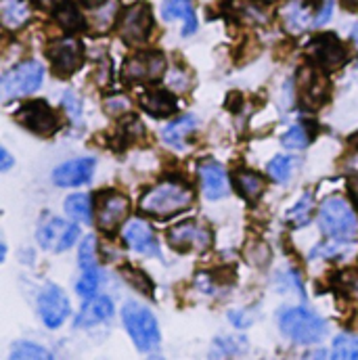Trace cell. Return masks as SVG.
I'll list each match as a JSON object with an SVG mask.
<instances>
[{
	"label": "cell",
	"mask_w": 358,
	"mask_h": 360,
	"mask_svg": "<svg viewBox=\"0 0 358 360\" xmlns=\"http://www.w3.org/2000/svg\"><path fill=\"white\" fill-rule=\"evenodd\" d=\"M15 120L19 124H23L27 130L36 132V134H42V136H49L53 134L57 128H59V117L57 113L51 109V105H46L44 101H32V103H25Z\"/></svg>",
	"instance_id": "11"
},
{
	"label": "cell",
	"mask_w": 358,
	"mask_h": 360,
	"mask_svg": "<svg viewBox=\"0 0 358 360\" xmlns=\"http://www.w3.org/2000/svg\"><path fill=\"white\" fill-rule=\"evenodd\" d=\"M162 15L166 21H174V19L182 21V36H191L197 30V17L191 0H164Z\"/></svg>",
	"instance_id": "22"
},
{
	"label": "cell",
	"mask_w": 358,
	"mask_h": 360,
	"mask_svg": "<svg viewBox=\"0 0 358 360\" xmlns=\"http://www.w3.org/2000/svg\"><path fill=\"white\" fill-rule=\"evenodd\" d=\"M235 184H237V191L248 201H258L260 195L267 188V180L262 179V176H258L256 172H250V170H239L237 176H235Z\"/></svg>",
	"instance_id": "25"
},
{
	"label": "cell",
	"mask_w": 358,
	"mask_h": 360,
	"mask_svg": "<svg viewBox=\"0 0 358 360\" xmlns=\"http://www.w3.org/2000/svg\"><path fill=\"white\" fill-rule=\"evenodd\" d=\"M283 145L287 147V149H304L308 143H310V134L306 132V128L304 126H293V128H289L285 134H283Z\"/></svg>",
	"instance_id": "32"
},
{
	"label": "cell",
	"mask_w": 358,
	"mask_h": 360,
	"mask_svg": "<svg viewBox=\"0 0 358 360\" xmlns=\"http://www.w3.org/2000/svg\"><path fill=\"white\" fill-rule=\"evenodd\" d=\"M319 222L323 233L333 241L358 239V214L352 203L340 195L327 197L319 207Z\"/></svg>",
	"instance_id": "1"
},
{
	"label": "cell",
	"mask_w": 358,
	"mask_h": 360,
	"mask_svg": "<svg viewBox=\"0 0 358 360\" xmlns=\"http://www.w3.org/2000/svg\"><path fill=\"white\" fill-rule=\"evenodd\" d=\"M98 283H101L98 269L82 270V276H80V281L76 283V291H78V295H82V297L89 300V297H92V295L96 293Z\"/></svg>",
	"instance_id": "31"
},
{
	"label": "cell",
	"mask_w": 358,
	"mask_h": 360,
	"mask_svg": "<svg viewBox=\"0 0 358 360\" xmlns=\"http://www.w3.org/2000/svg\"><path fill=\"white\" fill-rule=\"evenodd\" d=\"M306 57L323 72H335L348 61V51L333 34H323L308 42Z\"/></svg>",
	"instance_id": "6"
},
{
	"label": "cell",
	"mask_w": 358,
	"mask_h": 360,
	"mask_svg": "<svg viewBox=\"0 0 358 360\" xmlns=\"http://www.w3.org/2000/svg\"><path fill=\"white\" fill-rule=\"evenodd\" d=\"M350 186H352V193H354V197L358 199V176L352 182H350Z\"/></svg>",
	"instance_id": "39"
},
{
	"label": "cell",
	"mask_w": 358,
	"mask_h": 360,
	"mask_svg": "<svg viewBox=\"0 0 358 360\" xmlns=\"http://www.w3.org/2000/svg\"><path fill=\"white\" fill-rule=\"evenodd\" d=\"M32 17V6L27 0H2L0 2V19L6 30L23 27Z\"/></svg>",
	"instance_id": "24"
},
{
	"label": "cell",
	"mask_w": 358,
	"mask_h": 360,
	"mask_svg": "<svg viewBox=\"0 0 358 360\" xmlns=\"http://www.w3.org/2000/svg\"><path fill=\"white\" fill-rule=\"evenodd\" d=\"M151 30H153V17H151V8L145 2L126 8L117 23V32L122 40L128 44L145 42L151 36Z\"/></svg>",
	"instance_id": "9"
},
{
	"label": "cell",
	"mask_w": 358,
	"mask_h": 360,
	"mask_svg": "<svg viewBox=\"0 0 358 360\" xmlns=\"http://www.w3.org/2000/svg\"><path fill=\"white\" fill-rule=\"evenodd\" d=\"M291 168H293V160L285 158V155H276L269 164V174L276 182H287L291 176Z\"/></svg>",
	"instance_id": "33"
},
{
	"label": "cell",
	"mask_w": 358,
	"mask_h": 360,
	"mask_svg": "<svg viewBox=\"0 0 358 360\" xmlns=\"http://www.w3.org/2000/svg\"><path fill=\"white\" fill-rule=\"evenodd\" d=\"M333 359H348V360H358V338L357 335H350V333H344L340 338H335L333 342V352H331Z\"/></svg>",
	"instance_id": "29"
},
{
	"label": "cell",
	"mask_w": 358,
	"mask_h": 360,
	"mask_svg": "<svg viewBox=\"0 0 358 360\" xmlns=\"http://www.w3.org/2000/svg\"><path fill=\"white\" fill-rule=\"evenodd\" d=\"M344 6H346V8H352V11H357L358 0H344Z\"/></svg>",
	"instance_id": "38"
},
{
	"label": "cell",
	"mask_w": 358,
	"mask_h": 360,
	"mask_svg": "<svg viewBox=\"0 0 358 360\" xmlns=\"http://www.w3.org/2000/svg\"><path fill=\"white\" fill-rule=\"evenodd\" d=\"M312 212H314V197L312 193H304L302 199L287 212V222L291 226H306L312 218Z\"/></svg>",
	"instance_id": "27"
},
{
	"label": "cell",
	"mask_w": 358,
	"mask_h": 360,
	"mask_svg": "<svg viewBox=\"0 0 358 360\" xmlns=\"http://www.w3.org/2000/svg\"><path fill=\"white\" fill-rule=\"evenodd\" d=\"M128 212H130V201L122 193L109 191L98 197L96 222L105 233H111L128 218Z\"/></svg>",
	"instance_id": "13"
},
{
	"label": "cell",
	"mask_w": 358,
	"mask_h": 360,
	"mask_svg": "<svg viewBox=\"0 0 358 360\" xmlns=\"http://www.w3.org/2000/svg\"><path fill=\"white\" fill-rule=\"evenodd\" d=\"M197 124H199V122H197L195 115H182V117L170 122V124L164 128L162 136H164V141H166L172 149L182 151L184 147H188L191 136H193L195 130H197Z\"/></svg>",
	"instance_id": "20"
},
{
	"label": "cell",
	"mask_w": 358,
	"mask_h": 360,
	"mask_svg": "<svg viewBox=\"0 0 358 360\" xmlns=\"http://www.w3.org/2000/svg\"><path fill=\"white\" fill-rule=\"evenodd\" d=\"M113 304L109 297L105 295H98V297H89V302L82 306L78 319H76V327L82 329V327H94V325H101V323H107L111 316H113Z\"/></svg>",
	"instance_id": "19"
},
{
	"label": "cell",
	"mask_w": 358,
	"mask_h": 360,
	"mask_svg": "<svg viewBox=\"0 0 358 360\" xmlns=\"http://www.w3.org/2000/svg\"><path fill=\"white\" fill-rule=\"evenodd\" d=\"M327 94H329V84H327V80L319 72H314V70L312 72H304L300 96H302L306 107H310V109L321 107L327 101Z\"/></svg>",
	"instance_id": "21"
},
{
	"label": "cell",
	"mask_w": 358,
	"mask_h": 360,
	"mask_svg": "<svg viewBox=\"0 0 358 360\" xmlns=\"http://www.w3.org/2000/svg\"><path fill=\"white\" fill-rule=\"evenodd\" d=\"M46 57L51 59L55 72L59 74H74L82 65V44L76 38H61L55 40L46 49Z\"/></svg>",
	"instance_id": "14"
},
{
	"label": "cell",
	"mask_w": 358,
	"mask_h": 360,
	"mask_svg": "<svg viewBox=\"0 0 358 360\" xmlns=\"http://www.w3.org/2000/svg\"><path fill=\"white\" fill-rule=\"evenodd\" d=\"M78 260H80V269L82 270L96 269V239H94L92 235H89V237L82 241Z\"/></svg>",
	"instance_id": "34"
},
{
	"label": "cell",
	"mask_w": 358,
	"mask_h": 360,
	"mask_svg": "<svg viewBox=\"0 0 358 360\" xmlns=\"http://www.w3.org/2000/svg\"><path fill=\"white\" fill-rule=\"evenodd\" d=\"M199 180L207 199H222L229 195V179L218 162L205 160L203 164H199Z\"/></svg>",
	"instance_id": "18"
},
{
	"label": "cell",
	"mask_w": 358,
	"mask_h": 360,
	"mask_svg": "<svg viewBox=\"0 0 358 360\" xmlns=\"http://www.w3.org/2000/svg\"><path fill=\"white\" fill-rule=\"evenodd\" d=\"M63 105H65V109L70 111V115H72L74 120H78V117H80V109H82V105H80V98H78L74 92H65V96H63Z\"/></svg>",
	"instance_id": "35"
},
{
	"label": "cell",
	"mask_w": 358,
	"mask_h": 360,
	"mask_svg": "<svg viewBox=\"0 0 358 360\" xmlns=\"http://www.w3.org/2000/svg\"><path fill=\"white\" fill-rule=\"evenodd\" d=\"M279 325L281 331L298 344H319L327 335V323L306 308L283 310L279 316Z\"/></svg>",
	"instance_id": "3"
},
{
	"label": "cell",
	"mask_w": 358,
	"mask_h": 360,
	"mask_svg": "<svg viewBox=\"0 0 358 360\" xmlns=\"http://www.w3.org/2000/svg\"><path fill=\"white\" fill-rule=\"evenodd\" d=\"M352 40L358 44V25H354V30H352Z\"/></svg>",
	"instance_id": "40"
},
{
	"label": "cell",
	"mask_w": 358,
	"mask_h": 360,
	"mask_svg": "<svg viewBox=\"0 0 358 360\" xmlns=\"http://www.w3.org/2000/svg\"><path fill=\"white\" fill-rule=\"evenodd\" d=\"M11 166H13V158L8 155V151H6V149H2V166H0V170H2V172H6Z\"/></svg>",
	"instance_id": "36"
},
{
	"label": "cell",
	"mask_w": 358,
	"mask_h": 360,
	"mask_svg": "<svg viewBox=\"0 0 358 360\" xmlns=\"http://www.w3.org/2000/svg\"><path fill=\"white\" fill-rule=\"evenodd\" d=\"M94 160L92 158H82V160H72L68 164H61L53 172V182L57 186H78L92 179L94 174Z\"/></svg>",
	"instance_id": "17"
},
{
	"label": "cell",
	"mask_w": 358,
	"mask_h": 360,
	"mask_svg": "<svg viewBox=\"0 0 358 360\" xmlns=\"http://www.w3.org/2000/svg\"><path fill=\"white\" fill-rule=\"evenodd\" d=\"M126 245L136 252V254H143V256H155L160 258V245H158V239L151 231V226L141 220V218H132L126 226H124V233H122Z\"/></svg>",
	"instance_id": "15"
},
{
	"label": "cell",
	"mask_w": 358,
	"mask_h": 360,
	"mask_svg": "<svg viewBox=\"0 0 358 360\" xmlns=\"http://www.w3.org/2000/svg\"><path fill=\"white\" fill-rule=\"evenodd\" d=\"M70 300L63 293V289H59L57 285H49L40 291L38 295V314L42 319V323L51 329L63 325V321L70 316Z\"/></svg>",
	"instance_id": "12"
},
{
	"label": "cell",
	"mask_w": 358,
	"mask_h": 360,
	"mask_svg": "<svg viewBox=\"0 0 358 360\" xmlns=\"http://www.w3.org/2000/svg\"><path fill=\"white\" fill-rule=\"evenodd\" d=\"M348 285H350V291H352L354 295H358V274H352V276H350Z\"/></svg>",
	"instance_id": "37"
},
{
	"label": "cell",
	"mask_w": 358,
	"mask_h": 360,
	"mask_svg": "<svg viewBox=\"0 0 358 360\" xmlns=\"http://www.w3.org/2000/svg\"><path fill=\"white\" fill-rule=\"evenodd\" d=\"M42 4H46V6H51V4H57L59 0H40Z\"/></svg>",
	"instance_id": "41"
},
{
	"label": "cell",
	"mask_w": 358,
	"mask_h": 360,
	"mask_svg": "<svg viewBox=\"0 0 358 360\" xmlns=\"http://www.w3.org/2000/svg\"><path fill=\"white\" fill-rule=\"evenodd\" d=\"M166 72V59L160 53H134L132 57L126 59L124 68H122V78L126 82H155L164 76Z\"/></svg>",
	"instance_id": "8"
},
{
	"label": "cell",
	"mask_w": 358,
	"mask_h": 360,
	"mask_svg": "<svg viewBox=\"0 0 358 360\" xmlns=\"http://www.w3.org/2000/svg\"><path fill=\"white\" fill-rule=\"evenodd\" d=\"M68 216L76 222H84L89 224L92 220V201H90V195L84 193H76V195H70L63 203Z\"/></svg>",
	"instance_id": "26"
},
{
	"label": "cell",
	"mask_w": 358,
	"mask_h": 360,
	"mask_svg": "<svg viewBox=\"0 0 358 360\" xmlns=\"http://www.w3.org/2000/svg\"><path fill=\"white\" fill-rule=\"evenodd\" d=\"M11 359L46 360V359H53V352H49V350H44L42 346H38V344H32V342H19V344H15L13 352H11Z\"/></svg>",
	"instance_id": "30"
},
{
	"label": "cell",
	"mask_w": 358,
	"mask_h": 360,
	"mask_svg": "<svg viewBox=\"0 0 358 360\" xmlns=\"http://www.w3.org/2000/svg\"><path fill=\"white\" fill-rule=\"evenodd\" d=\"M122 321L126 325L128 335L136 344L139 350H155L160 346V327L151 310L136 302H128L122 308Z\"/></svg>",
	"instance_id": "4"
},
{
	"label": "cell",
	"mask_w": 358,
	"mask_h": 360,
	"mask_svg": "<svg viewBox=\"0 0 358 360\" xmlns=\"http://www.w3.org/2000/svg\"><path fill=\"white\" fill-rule=\"evenodd\" d=\"M141 107L151 113L153 117H168L179 109V101L172 92L168 90H153V92H145L139 98Z\"/></svg>",
	"instance_id": "23"
},
{
	"label": "cell",
	"mask_w": 358,
	"mask_h": 360,
	"mask_svg": "<svg viewBox=\"0 0 358 360\" xmlns=\"http://www.w3.org/2000/svg\"><path fill=\"white\" fill-rule=\"evenodd\" d=\"M212 231L197 222V220H186V222H180L177 226H172L168 231V243L172 245V250L177 252H207L212 248Z\"/></svg>",
	"instance_id": "7"
},
{
	"label": "cell",
	"mask_w": 358,
	"mask_h": 360,
	"mask_svg": "<svg viewBox=\"0 0 358 360\" xmlns=\"http://www.w3.org/2000/svg\"><path fill=\"white\" fill-rule=\"evenodd\" d=\"M193 203V191L179 180H164L141 199V210L155 218H170Z\"/></svg>",
	"instance_id": "2"
},
{
	"label": "cell",
	"mask_w": 358,
	"mask_h": 360,
	"mask_svg": "<svg viewBox=\"0 0 358 360\" xmlns=\"http://www.w3.org/2000/svg\"><path fill=\"white\" fill-rule=\"evenodd\" d=\"M38 243L42 245V250L46 252H65L70 250L78 237H80V229L68 220H61V218H51L46 220L44 224H40L38 229Z\"/></svg>",
	"instance_id": "10"
},
{
	"label": "cell",
	"mask_w": 358,
	"mask_h": 360,
	"mask_svg": "<svg viewBox=\"0 0 358 360\" xmlns=\"http://www.w3.org/2000/svg\"><path fill=\"white\" fill-rule=\"evenodd\" d=\"M319 13H321V8L314 11L308 0H289L281 8V17H283L285 30L291 32V34H302L310 25H314Z\"/></svg>",
	"instance_id": "16"
},
{
	"label": "cell",
	"mask_w": 358,
	"mask_h": 360,
	"mask_svg": "<svg viewBox=\"0 0 358 360\" xmlns=\"http://www.w3.org/2000/svg\"><path fill=\"white\" fill-rule=\"evenodd\" d=\"M57 21L61 23V27H65L68 32H78V30H84V17L82 13L72 4V2H65L57 8L55 13Z\"/></svg>",
	"instance_id": "28"
},
{
	"label": "cell",
	"mask_w": 358,
	"mask_h": 360,
	"mask_svg": "<svg viewBox=\"0 0 358 360\" xmlns=\"http://www.w3.org/2000/svg\"><path fill=\"white\" fill-rule=\"evenodd\" d=\"M44 68L38 61H23L8 70L0 80V92L4 101H13L19 96H27L42 86Z\"/></svg>",
	"instance_id": "5"
}]
</instances>
